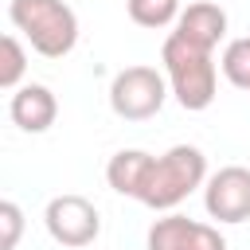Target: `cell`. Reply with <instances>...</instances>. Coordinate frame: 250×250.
Listing matches in <instances>:
<instances>
[{"label": "cell", "mask_w": 250, "mask_h": 250, "mask_svg": "<svg viewBox=\"0 0 250 250\" xmlns=\"http://www.w3.org/2000/svg\"><path fill=\"white\" fill-rule=\"evenodd\" d=\"M8 113L23 133H47L55 125V117H59V102L43 82H23L20 90H12Z\"/></svg>", "instance_id": "cell-9"}, {"label": "cell", "mask_w": 250, "mask_h": 250, "mask_svg": "<svg viewBox=\"0 0 250 250\" xmlns=\"http://www.w3.org/2000/svg\"><path fill=\"white\" fill-rule=\"evenodd\" d=\"M148 250H227V238L211 223H195L180 211H168L148 227Z\"/></svg>", "instance_id": "cell-7"}, {"label": "cell", "mask_w": 250, "mask_h": 250, "mask_svg": "<svg viewBox=\"0 0 250 250\" xmlns=\"http://www.w3.org/2000/svg\"><path fill=\"white\" fill-rule=\"evenodd\" d=\"M203 207L219 223H246L250 219V168L227 164L211 172L203 184Z\"/></svg>", "instance_id": "cell-6"}, {"label": "cell", "mask_w": 250, "mask_h": 250, "mask_svg": "<svg viewBox=\"0 0 250 250\" xmlns=\"http://www.w3.org/2000/svg\"><path fill=\"white\" fill-rule=\"evenodd\" d=\"M27 70V51L20 43V35H4L0 39V86L4 90H20V78Z\"/></svg>", "instance_id": "cell-13"}, {"label": "cell", "mask_w": 250, "mask_h": 250, "mask_svg": "<svg viewBox=\"0 0 250 250\" xmlns=\"http://www.w3.org/2000/svg\"><path fill=\"white\" fill-rule=\"evenodd\" d=\"M43 223H47V234L59 242V246H70V250H82L90 246L98 234H102V215L98 207L86 199V195H55L43 211Z\"/></svg>", "instance_id": "cell-5"}, {"label": "cell", "mask_w": 250, "mask_h": 250, "mask_svg": "<svg viewBox=\"0 0 250 250\" xmlns=\"http://www.w3.org/2000/svg\"><path fill=\"white\" fill-rule=\"evenodd\" d=\"M8 20L43 59H62L78 43V16L66 0H12Z\"/></svg>", "instance_id": "cell-2"}, {"label": "cell", "mask_w": 250, "mask_h": 250, "mask_svg": "<svg viewBox=\"0 0 250 250\" xmlns=\"http://www.w3.org/2000/svg\"><path fill=\"white\" fill-rule=\"evenodd\" d=\"M176 35H180L184 43L215 55V47L227 39V12H223L219 4H211V0H195V4H188V8L180 12Z\"/></svg>", "instance_id": "cell-8"}, {"label": "cell", "mask_w": 250, "mask_h": 250, "mask_svg": "<svg viewBox=\"0 0 250 250\" xmlns=\"http://www.w3.org/2000/svg\"><path fill=\"white\" fill-rule=\"evenodd\" d=\"M160 62H164V78H168V90L172 98L188 109V113H199L215 102V90H219V70H215V55L211 51H199L191 43H184L176 31L164 39L160 47Z\"/></svg>", "instance_id": "cell-3"}, {"label": "cell", "mask_w": 250, "mask_h": 250, "mask_svg": "<svg viewBox=\"0 0 250 250\" xmlns=\"http://www.w3.org/2000/svg\"><path fill=\"white\" fill-rule=\"evenodd\" d=\"M219 70H223V78H227L230 86H238V90H250V35H242V39H230V43L223 47Z\"/></svg>", "instance_id": "cell-12"}, {"label": "cell", "mask_w": 250, "mask_h": 250, "mask_svg": "<svg viewBox=\"0 0 250 250\" xmlns=\"http://www.w3.org/2000/svg\"><path fill=\"white\" fill-rule=\"evenodd\" d=\"M129 8V20L141 23V27H168L180 20V0H125Z\"/></svg>", "instance_id": "cell-11"}, {"label": "cell", "mask_w": 250, "mask_h": 250, "mask_svg": "<svg viewBox=\"0 0 250 250\" xmlns=\"http://www.w3.org/2000/svg\"><path fill=\"white\" fill-rule=\"evenodd\" d=\"M207 184V156L195 145H172L168 152H160L148 168V180L137 195V203L152 207V211H176L195 188Z\"/></svg>", "instance_id": "cell-1"}, {"label": "cell", "mask_w": 250, "mask_h": 250, "mask_svg": "<svg viewBox=\"0 0 250 250\" xmlns=\"http://www.w3.org/2000/svg\"><path fill=\"white\" fill-rule=\"evenodd\" d=\"M152 160H156V156L145 152V148H121V152H113L109 164H105V184H109L117 195L137 199L141 188H145V180H148Z\"/></svg>", "instance_id": "cell-10"}, {"label": "cell", "mask_w": 250, "mask_h": 250, "mask_svg": "<svg viewBox=\"0 0 250 250\" xmlns=\"http://www.w3.org/2000/svg\"><path fill=\"white\" fill-rule=\"evenodd\" d=\"M168 78L156 66H125L109 82V109L121 121H148L168 102Z\"/></svg>", "instance_id": "cell-4"}, {"label": "cell", "mask_w": 250, "mask_h": 250, "mask_svg": "<svg viewBox=\"0 0 250 250\" xmlns=\"http://www.w3.org/2000/svg\"><path fill=\"white\" fill-rule=\"evenodd\" d=\"M20 234H23V211L16 199H4L0 203V250H16Z\"/></svg>", "instance_id": "cell-14"}]
</instances>
